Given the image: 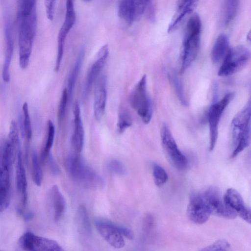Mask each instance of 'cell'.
<instances>
[{
    "mask_svg": "<svg viewBox=\"0 0 251 251\" xmlns=\"http://www.w3.org/2000/svg\"><path fill=\"white\" fill-rule=\"evenodd\" d=\"M37 0H18L17 22L19 62L29 63L36 35L37 18Z\"/></svg>",
    "mask_w": 251,
    "mask_h": 251,
    "instance_id": "6da1fadb",
    "label": "cell"
},
{
    "mask_svg": "<svg viewBox=\"0 0 251 251\" xmlns=\"http://www.w3.org/2000/svg\"><path fill=\"white\" fill-rule=\"evenodd\" d=\"M251 108L249 100L232 120L231 127L233 150L230 157L231 158L235 157L250 144Z\"/></svg>",
    "mask_w": 251,
    "mask_h": 251,
    "instance_id": "7a4b0ae2",
    "label": "cell"
},
{
    "mask_svg": "<svg viewBox=\"0 0 251 251\" xmlns=\"http://www.w3.org/2000/svg\"><path fill=\"white\" fill-rule=\"evenodd\" d=\"M65 165L70 176L83 187L97 189L103 186L104 182L102 178L78 154L69 156L66 160Z\"/></svg>",
    "mask_w": 251,
    "mask_h": 251,
    "instance_id": "3957f363",
    "label": "cell"
},
{
    "mask_svg": "<svg viewBox=\"0 0 251 251\" xmlns=\"http://www.w3.org/2000/svg\"><path fill=\"white\" fill-rule=\"evenodd\" d=\"M201 22L195 14L188 21L183 41L180 72L183 73L196 59L200 46Z\"/></svg>",
    "mask_w": 251,
    "mask_h": 251,
    "instance_id": "277c9868",
    "label": "cell"
},
{
    "mask_svg": "<svg viewBox=\"0 0 251 251\" xmlns=\"http://www.w3.org/2000/svg\"><path fill=\"white\" fill-rule=\"evenodd\" d=\"M130 103L143 122L149 123L152 115V107L147 91L146 75L142 76L131 93Z\"/></svg>",
    "mask_w": 251,
    "mask_h": 251,
    "instance_id": "5b68a950",
    "label": "cell"
},
{
    "mask_svg": "<svg viewBox=\"0 0 251 251\" xmlns=\"http://www.w3.org/2000/svg\"><path fill=\"white\" fill-rule=\"evenodd\" d=\"M251 58L250 50L243 46L229 49L220 67L218 75L221 76L231 75L243 69Z\"/></svg>",
    "mask_w": 251,
    "mask_h": 251,
    "instance_id": "8992f818",
    "label": "cell"
},
{
    "mask_svg": "<svg viewBox=\"0 0 251 251\" xmlns=\"http://www.w3.org/2000/svg\"><path fill=\"white\" fill-rule=\"evenodd\" d=\"M5 144L0 145V205L2 211L10 202V170L14 162Z\"/></svg>",
    "mask_w": 251,
    "mask_h": 251,
    "instance_id": "52a82bcc",
    "label": "cell"
},
{
    "mask_svg": "<svg viewBox=\"0 0 251 251\" xmlns=\"http://www.w3.org/2000/svg\"><path fill=\"white\" fill-rule=\"evenodd\" d=\"M160 135L162 146L169 162L178 170H185L188 165L187 159L178 149L169 127L165 124L162 126Z\"/></svg>",
    "mask_w": 251,
    "mask_h": 251,
    "instance_id": "ba28073f",
    "label": "cell"
},
{
    "mask_svg": "<svg viewBox=\"0 0 251 251\" xmlns=\"http://www.w3.org/2000/svg\"><path fill=\"white\" fill-rule=\"evenodd\" d=\"M234 97L233 93L226 94L219 101L214 100L208 111V121L209 127V151H212L217 143L218 127L222 115Z\"/></svg>",
    "mask_w": 251,
    "mask_h": 251,
    "instance_id": "9c48e42d",
    "label": "cell"
},
{
    "mask_svg": "<svg viewBox=\"0 0 251 251\" xmlns=\"http://www.w3.org/2000/svg\"><path fill=\"white\" fill-rule=\"evenodd\" d=\"M201 194L210 215L227 219L237 217L226 207L223 197L217 187H208Z\"/></svg>",
    "mask_w": 251,
    "mask_h": 251,
    "instance_id": "30bf717a",
    "label": "cell"
},
{
    "mask_svg": "<svg viewBox=\"0 0 251 251\" xmlns=\"http://www.w3.org/2000/svg\"><path fill=\"white\" fill-rule=\"evenodd\" d=\"M75 0H66L65 17L59 29L57 37V54L54 69L56 72L59 71L61 65L66 39L76 21V14L74 6Z\"/></svg>",
    "mask_w": 251,
    "mask_h": 251,
    "instance_id": "8fae6325",
    "label": "cell"
},
{
    "mask_svg": "<svg viewBox=\"0 0 251 251\" xmlns=\"http://www.w3.org/2000/svg\"><path fill=\"white\" fill-rule=\"evenodd\" d=\"M151 0H119L118 14L120 18L127 24H131L142 17Z\"/></svg>",
    "mask_w": 251,
    "mask_h": 251,
    "instance_id": "7c38bea8",
    "label": "cell"
},
{
    "mask_svg": "<svg viewBox=\"0 0 251 251\" xmlns=\"http://www.w3.org/2000/svg\"><path fill=\"white\" fill-rule=\"evenodd\" d=\"M20 248L28 251H62L63 249L54 240L36 235L28 231L19 240Z\"/></svg>",
    "mask_w": 251,
    "mask_h": 251,
    "instance_id": "4fadbf2b",
    "label": "cell"
},
{
    "mask_svg": "<svg viewBox=\"0 0 251 251\" xmlns=\"http://www.w3.org/2000/svg\"><path fill=\"white\" fill-rule=\"evenodd\" d=\"M224 201L229 210L240 216L249 224L251 223V209L245 204L240 193L233 188L226 190L223 196Z\"/></svg>",
    "mask_w": 251,
    "mask_h": 251,
    "instance_id": "5bb4252c",
    "label": "cell"
},
{
    "mask_svg": "<svg viewBox=\"0 0 251 251\" xmlns=\"http://www.w3.org/2000/svg\"><path fill=\"white\" fill-rule=\"evenodd\" d=\"M95 225L100 236L111 246L116 249L125 246V240L118 230L116 224L107 220H97Z\"/></svg>",
    "mask_w": 251,
    "mask_h": 251,
    "instance_id": "9a60e30c",
    "label": "cell"
},
{
    "mask_svg": "<svg viewBox=\"0 0 251 251\" xmlns=\"http://www.w3.org/2000/svg\"><path fill=\"white\" fill-rule=\"evenodd\" d=\"M186 213L188 218L195 224H203L208 220L210 214L201 193L191 196Z\"/></svg>",
    "mask_w": 251,
    "mask_h": 251,
    "instance_id": "2e32d148",
    "label": "cell"
},
{
    "mask_svg": "<svg viewBox=\"0 0 251 251\" xmlns=\"http://www.w3.org/2000/svg\"><path fill=\"white\" fill-rule=\"evenodd\" d=\"M109 53L108 47L103 45L98 51L95 61L90 67L86 78L83 91V97L86 98L90 92L93 83L101 72Z\"/></svg>",
    "mask_w": 251,
    "mask_h": 251,
    "instance_id": "e0dca14e",
    "label": "cell"
},
{
    "mask_svg": "<svg viewBox=\"0 0 251 251\" xmlns=\"http://www.w3.org/2000/svg\"><path fill=\"white\" fill-rule=\"evenodd\" d=\"M5 44V58L2 71V77L4 81L10 80V66L14 52V39L10 19L7 17L4 25Z\"/></svg>",
    "mask_w": 251,
    "mask_h": 251,
    "instance_id": "ac0fdd59",
    "label": "cell"
},
{
    "mask_svg": "<svg viewBox=\"0 0 251 251\" xmlns=\"http://www.w3.org/2000/svg\"><path fill=\"white\" fill-rule=\"evenodd\" d=\"M97 80L94 95V114L96 119L100 121L104 115L106 103V75H102Z\"/></svg>",
    "mask_w": 251,
    "mask_h": 251,
    "instance_id": "d6986e66",
    "label": "cell"
},
{
    "mask_svg": "<svg viewBox=\"0 0 251 251\" xmlns=\"http://www.w3.org/2000/svg\"><path fill=\"white\" fill-rule=\"evenodd\" d=\"M74 128L71 143L75 152L78 154L83 149L84 133L80 107L77 102L75 103L74 107Z\"/></svg>",
    "mask_w": 251,
    "mask_h": 251,
    "instance_id": "ffe728a7",
    "label": "cell"
},
{
    "mask_svg": "<svg viewBox=\"0 0 251 251\" xmlns=\"http://www.w3.org/2000/svg\"><path fill=\"white\" fill-rule=\"evenodd\" d=\"M17 160L16 173V188L21 197V205L22 207V208L19 207L18 209L23 210V208L25 206L27 202V183L25 171L23 163L22 153L20 148L18 150L17 154Z\"/></svg>",
    "mask_w": 251,
    "mask_h": 251,
    "instance_id": "44dd1931",
    "label": "cell"
},
{
    "mask_svg": "<svg viewBox=\"0 0 251 251\" xmlns=\"http://www.w3.org/2000/svg\"><path fill=\"white\" fill-rule=\"evenodd\" d=\"M49 196L50 203L53 212L54 219L57 222L64 213L66 208L65 200L58 187L56 185L52 186Z\"/></svg>",
    "mask_w": 251,
    "mask_h": 251,
    "instance_id": "7402d4cb",
    "label": "cell"
},
{
    "mask_svg": "<svg viewBox=\"0 0 251 251\" xmlns=\"http://www.w3.org/2000/svg\"><path fill=\"white\" fill-rule=\"evenodd\" d=\"M229 39L225 34H220L217 38L211 50V60L218 63L223 59L229 50Z\"/></svg>",
    "mask_w": 251,
    "mask_h": 251,
    "instance_id": "603a6c76",
    "label": "cell"
},
{
    "mask_svg": "<svg viewBox=\"0 0 251 251\" xmlns=\"http://www.w3.org/2000/svg\"><path fill=\"white\" fill-rule=\"evenodd\" d=\"M75 221L78 231L81 234L90 235L92 227L87 209L81 204L77 210Z\"/></svg>",
    "mask_w": 251,
    "mask_h": 251,
    "instance_id": "cb8c5ba5",
    "label": "cell"
},
{
    "mask_svg": "<svg viewBox=\"0 0 251 251\" xmlns=\"http://www.w3.org/2000/svg\"><path fill=\"white\" fill-rule=\"evenodd\" d=\"M85 55V50L82 48L77 55L74 66L70 73L68 83V93L69 98H71L75 85L77 78L81 69Z\"/></svg>",
    "mask_w": 251,
    "mask_h": 251,
    "instance_id": "d4e9b609",
    "label": "cell"
},
{
    "mask_svg": "<svg viewBox=\"0 0 251 251\" xmlns=\"http://www.w3.org/2000/svg\"><path fill=\"white\" fill-rule=\"evenodd\" d=\"M23 116L19 118L20 128L23 137H25L27 143L31 139L32 129L30 118L29 113L28 107L27 102H25L23 105Z\"/></svg>",
    "mask_w": 251,
    "mask_h": 251,
    "instance_id": "484cf974",
    "label": "cell"
},
{
    "mask_svg": "<svg viewBox=\"0 0 251 251\" xmlns=\"http://www.w3.org/2000/svg\"><path fill=\"white\" fill-rule=\"evenodd\" d=\"M55 135V128L51 120L47 123V136L45 145L41 153V159L43 161L46 159L50 153V149L52 146Z\"/></svg>",
    "mask_w": 251,
    "mask_h": 251,
    "instance_id": "4316f807",
    "label": "cell"
},
{
    "mask_svg": "<svg viewBox=\"0 0 251 251\" xmlns=\"http://www.w3.org/2000/svg\"><path fill=\"white\" fill-rule=\"evenodd\" d=\"M239 0H225L224 22L229 24L235 17L239 5Z\"/></svg>",
    "mask_w": 251,
    "mask_h": 251,
    "instance_id": "83f0119b",
    "label": "cell"
},
{
    "mask_svg": "<svg viewBox=\"0 0 251 251\" xmlns=\"http://www.w3.org/2000/svg\"><path fill=\"white\" fill-rule=\"evenodd\" d=\"M32 176L34 183L40 186L43 178L42 171L35 151H33L32 154Z\"/></svg>",
    "mask_w": 251,
    "mask_h": 251,
    "instance_id": "f1b7e54d",
    "label": "cell"
},
{
    "mask_svg": "<svg viewBox=\"0 0 251 251\" xmlns=\"http://www.w3.org/2000/svg\"><path fill=\"white\" fill-rule=\"evenodd\" d=\"M132 125V118L130 113L126 110H122L119 114L117 124V130L119 133H123Z\"/></svg>",
    "mask_w": 251,
    "mask_h": 251,
    "instance_id": "f546056e",
    "label": "cell"
},
{
    "mask_svg": "<svg viewBox=\"0 0 251 251\" xmlns=\"http://www.w3.org/2000/svg\"><path fill=\"white\" fill-rule=\"evenodd\" d=\"M152 175L155 184L158 187L163 185L167 181L168 176L165 170L161 166L154 164Z\"/></svg>",
    "mask_w": 251,
    "mask_h": 251,
    "instance_id": "4dcf8cb0",
    "label": "cell"
},
{
    "mask_svg": "<svg viewBox=\"0 0 251 251\" xmlns=\"http://www.w3.org/2000/svg\"><path fill=\"white\" fill-rule=\"evenodd\" d=\"M169 77L179 100L182 104L187 105V100L184 95L183 87L179 79L175 75H170Z\"/></svg>",
    "mask_w": 251,
    "mask_h": 251,
    "instance_id": "1f68e13d",
    "label": "cell"
},
{
    "mask_svg": "<svg viewBox=\"0 0 251 251\" xmlns=\"http://www.w3.org/2000/svg\"><path fill=\"white\" fill-rule=\"evenodd\" d=\"M230 249L229 242L225 239L218 240L212 244L201 249V251H226Z\"/></svg>",
    "mask_w": 251,
    "mask_h": 251,
    "instance_id": "d6a6232c",
    "label": "cell"
},
{
    "mask_svg": "<svg viewBox=\"0 0 251 251\" xmlns=\"http://www.w3.org/2000/svg\"><path fill=\"white\" fill-rule=\"evenodd\" d=\"M68 98L67 89H64L62 92L57 112V119L59 123H61L64 118Z\"/></svg>",
    "mask_w": 251,
    "mask_h": 251,
    "instance_id": "836d02e7",
    "label": "cell"
},
{
    "mask_svg": "<svg viewBox=\"0 0 251 251\" xmlns=\"http://www.w3.org/2000/svg\"><path fill=\"white\" fill-rule=\"evenodd\" d=\"M108 168L112 173L119 176H124L127 173L126 168L124 164L116 159H113L109 162Z\"/></svg>",
    "mask_w": 251,
    "mask_h": 251,
    "instance_id": "e575fe53",
    "label": "cell"
},
{
    "mask_svg": "<svg viewBox=\"0 0 251 251\" xmlns=\"http://www.w3.org/2000/svg\"><path fill=\"white\" fill-rule=\"evenodd\" d=\"M56 2V0H45L46 15L50 21L53 19Z\"/></svg>",
    "mask_w": 251,
    "mask_h": 251,
    "instance_id": "d590c367",
    "label": "cell"
},
{
    "mask_svg": "<svg viewBox=\"0 0 251 251\" xmlns=\"http://www.w3.org/2000/svg\"><path fill=\"white\" fill-rule=\"evenodd\" d=\"M116 226L118 230L123 236H124L129 240H132L133 239L134 235L131 229L128 227L118 225L117 224H116Z\"/></svg>",
    "mask_w": 251,
    "mask_h": 251,
    "instance_id": "8d00e7d4",
    "label": "cell"
},
{
    "mask_svg": "<svg viewBox=\"0 0 251 251\" xmlns=\"http://www.w3.org/2000/svg\"><path fill=\"white\" fill-rule=\"evenodd\" d=\"M47 158L48 159L49 167L51 172L54 175H57L60 172L59 169L50 153L48 155Z\"/></svg>",
    "mask_w": 251,
    "mask_h": 251,
    "instance_id": "74e56055",
    "label": "cell"
},
{
    "mask_svg": "<svg viewBox=\"0 0 251 251\" xmlns=\"http://www.w3.org/2000/svg\"><path fill=\"white\" fill-rule=\"evenodd\" d=\"M153 224L152 217L150 215L146 216L143 222V230L146 233H149L152 228Z\"/></svg>",
    "mask_w": 251,
    "mask_h": 251,
    "instance_id": "f35d334b",
    "label": "cell"
},
{
    "mask_svg": "<svg viewBox=\"0 0 251 251\" xmlns=\"http://www.w3.org/2000/svg\"><path fill=\"white\" fill-rule=\"evenodd\" d=\"M195 1L196 0H178V9L183 7L184 6L190 2H195Z\"/></svg>",
    "mask_w": 251,
    "mask_h": 251,
    "instance_id": "ab89813d",
    "label": "cell"
},
{
    "mask_svg": "<svg viewBox=\"0 0 251 251\" xmlns=\"http://www.w3.org/2000/svg\"><path fill=\"white\" fill-rule=\"evenodd\" d=\"M83 0L84 1H88L91 0Z\"/></svg>",
    "mask_w": 251,
    "mask_h": 251,
    "instance_id": "60d3db41",
    "label": "cell"
},
{
    "mask_svg": "<svg viewBox=\"0 0 251 251\" xmlns=\"http://www.w3.org/2000/svg\"><path fill=\"white\" fill-rule=\"evenodd\" d=\"M2 211V210H1V207H0V212Z\"/></svg>",
    "mask_w": 251,
    "mask_h": 251,
    "instance_id": "b9f144b4",
    "label": "cell"
}]
</instances>
